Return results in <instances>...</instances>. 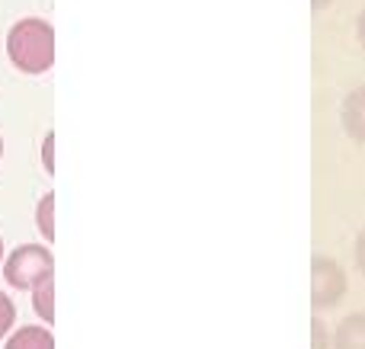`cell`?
<instances>
[{
	"label": "cell",
	"mask_w": 365,
	"mask_h": 349,
	"mask_svg": "<svg viewBox=\"0 0 365 349\" xmlns=\"http://www.w3.org/2000/svg\"><path fill=\"white\" fill-rule=\"evenodd\" d=\"M4 349H55V337L48 333V327H23L6 340Z\"/></svg>",
	"instance_id": "cell-6"
},
{
	"label": "cell",
	"mask_w": 365,
	"mask_h": 349,
	"mask_svg": "<svg viewBox=\"0 0 365 349\" xmlns=\"http://www.w3.org/2000/svg\"><path fill=\"white\" fill-rule=\"evenodd\" d=\"M334 349H365V314H349V318L340 321L334 340H330Z\"/></svg>",
	"instance_id": "cell-5"
},
{
	"label": "cell",
	"mask_w": 365,
	"mask_h": 349,
	"mask_svg": "<svg viewBox=\"0 0 365 349\" xmlns=\"http://www.w3.org/2000/svg\"><path fill=\"white\" fill-rule=\"evenodd\" d=\"M0 263H4V241H0Z\"/></svg>",
	"instance_id": "cell-15"
},
{
	"label": "cell",
	"mask_w": 365,
	"mask_h": 349,
	"mask_svg": "<svg viewBox=\"0 0 365 349\" xmlns=\"http://www.w3.org/2000/svg\"><path fill=\"white\" fill-rule=\"evenodd\" d=\"M36 222H38V231H42L45 241H55V196H51V192L42 196V202H38Z\"/></svg>",
	"instance_id": "cell-8"
},
{
	"label": "cell",
	"mask_w": 365,
	"mask_h": 349,
	"mask_svg": "<svg viewBox=\"0 0 365 349\" xmlns=\"http://www.w3.org/2000/svg\"><path fill=\"white\" fill-rule=\"evenodd\" d=\"M51 147H55V135H45V147H42V164H45V173H55V160H51Z\"/></svg>",
	"instance_id": "cell-10"
},
{
	"label": "cell",
	"mask_w": 365,
	"mask_h": 349,
	"mask_svg": "<svg viewBox=\"0 0 365 349\" xmlns=\"http://www.w3.org/2000/svg\"><path fill=\"white\" fill-rule=\"evenodd\" d=\"M0 157H4V138H0Z\"/></svg>",
	"instance_id": "cell-16"
},
{
	"label": "cell",
	"mask_w": 365,
	"mask_h": 349,
	"mask_svg": "<svg viewBox=\"0 0 365 349\" xmlns=\"http://www.w3.org/2000/svg\"><path fill=\"white\" fill-rule=\"evenodd\" d=\"M6 55L23 74H45L55 64V29L48 19L26 16L6 32Z\"/></svg>",
	"instance_id": "cell-1"
},
{
	"label": "cell",
	"mask_w": 365,
	"mask_h": 349,
	"mask_svg": "<svg viewBox=\"0 0 365 349\" xmlns=\"http://www.w3.org/2000/svg\"><path fill=\"white\" fill-rule=\"evenodd\" d=\"M343 295H346V273L340 269V263L314 256L311 260V305L324 311V308L340 305Z\"/></svg>",
	"instance_id": "cell-3"
},
{
	"label": "cell",
	"mask_w": 365,
	"mask_h": 349,
	"mask_svg": "<svg viewBox=\"0 0 365 349\" xmlns=\"http://www.w3.org/2000/svg\"><path fill=\"white\" fill-rule=\"evenodd\" d=\"M359 42L365 45V10H362V16H359Z\"/></svg>",
	"instance_id": "cell-13"
},
{
	"label": "cell",
	"mask_w": 365,
	"mask_h": 349,
	"mask_svg": "<svg viewBox=\"0 0 365 349\" xmlns=\"http://www.w3.org/2000/svg\"><path fill=\"white\" fill-rule=\"evenodd\" d=\"M324 4H327V0H314V6H317V10H321V6H324Z\"/></svg>",
	"instance_id": "cell-14"
},
{
	"label": "cell",
	"mask_w": 365,
	"mask_h": 349,
	"mask_svg": "<svg viewBox=\"0 0 365 349\" xmlns=\"http://www.w3.org/2000/svg\"><path fill=\"white\" fill-rule=\"evenodd\" d=\"M343 128L349 132V138L365 145V87H356L343 100Z\"/></svg>",
	"instance_id": "cell-4"
},
{
	"label": "cell",
	"mask_w": 365,
	"mask_h": 349,
	"mask_svg": "<svg viewBox=\"0 0 365 349\" xmlns=\"http://www.w3.org/2000/svg\"><path fill=\"white\" fill-rule=\"evenodd\" d=\"M13 324H16V308H13L10 295L0 292V340L13 330Z\"/></svg>",
	"instance_id": "cell-9"
},
{
	"label": "cell",
	"mask_w": 365,
	"mask_h": 349,
	"mask_svg": "<svg viewBox=\"0 0 365 349\" xmlns=\"http://www.w3.org/2000/svg\"><path fill=\"white\" fill-rule=\"evenodd\" d=\"M356 266H359V273L365 276V231L359 234V241H356Z\"/></svg>",
	"instance_id": "cell-12"
},
{
	"label": "cell",
	"mask_w": 365,
	"mask_h": 349,
	"mask_svg": "<svg viewBox=\"0 0 365 349\" xmlns=\"http://www.w3.org/2000/svg\"><path fill=\"white\" fill-rule=\"evenodd\" d=\"M48 276H55V256L45 244H23L4 260V279L13 288L29 292L32 286H38Z\"/></svg>",
	"instance_id": "cell-2"
},
{
	"label": "cell",
	"mask_w": 365,
	"mask_h": 349,
	"mask_svg": "<svg viewBox=\"0 0 365 349\" xmlns=\"http://www.w3.org/2000/svg\"><path fill=\"white\" fill-rule=\"evenodd\" d=\"M311 330H314V349H327V333H324V324L317 318L311 324Z\"/></svg>",
	"instance_id": "cell-11"
},
{
	"label": "cell",
	"mask_w": 365,
	"mask_h": 349,
	"mask_svg": "<svg viewBox=\"0 0 365 349\" xmlns=\"http://www.w3.org/2000/svg\"><path fill=\"white\" fill-rule=\"evenodd\" d=\"M29 292H32V308H36V314L45 324H55V276L42 279L38 286H32Z\"/></svg>",
	"instance_id": "cell-7"
}]
</instances>
